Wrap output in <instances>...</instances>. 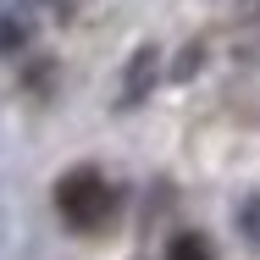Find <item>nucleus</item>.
Wrapping results in <instances>:
<instances>
[{
    "mask_svg": "<svg viewBox=\"0 0 260 260\" xmlns=\"http://www.w3.org/2000/svg\"><path fill=\"white\" fill-rule=\"evenodd\" d=\"M55 205H61V221L78 227V233H105L122 210V194L105 183L94 166H78L55 183Z\"/></svg>",
    "mask_w": 260,
    "mask_h": 260,
    "instance_id": "f257e3e1",
    "label": "nucleus"
},
{
    "mask_svg": "<svg viewBox=\"0 0 260 260\" xmlns=\"http://www.w3.org/2000/svg\"><path fill=\"white\" fill-rule=\"evenodd\" d=\"M127 72H133V78H127V89H122V105H133L144 89H150V78H155V50H139Z\"/></svg>",
    "mask_w": 260,
    "mask_h": 260,
    "instance_id": "f03ea898",
    "label": "nucleus"
},
{
    "mask_svg": "<svg viewBox=\"0 0 260 260\" xmlns=\"http://www.w3.org/2000/svg\"><path fill=\"white\" fill-rule=\"evenodd\" d=\"M166 260H216V255H210V244L200 238V233H183V238L166 249Z\"/></svg>",
    "mask_w": 260,
    "mask_h": 260,
    "instance_id": "7ed1b4c3",
    "label": "nucleus"
},
{
    "mask_svg": "<svg viewBox=\"0 0 260 260\" xmlns=\"http://www.w3.org/2000/svg\"><path fill=\"white\" fill-rule=\"evenodd\" d=\"M244 233L260 244V200H249V210H244Z\"/></svg>",
    "mask_w": 260,
    "mask_h": 260,
    "instance_id": "20e7f679",
    "label": "nucleus"
}]
</instances>
